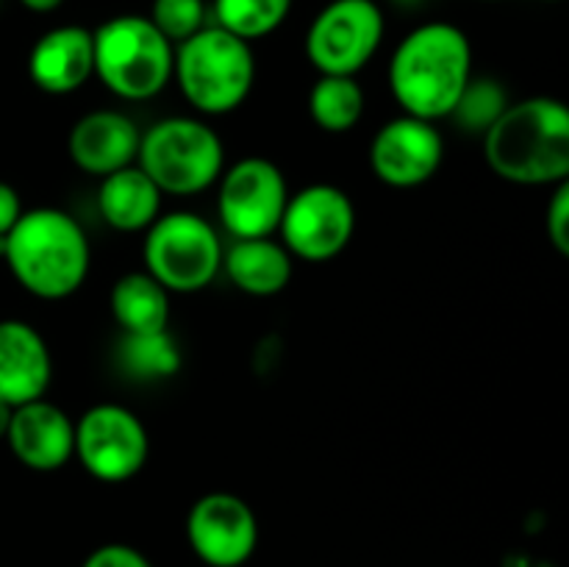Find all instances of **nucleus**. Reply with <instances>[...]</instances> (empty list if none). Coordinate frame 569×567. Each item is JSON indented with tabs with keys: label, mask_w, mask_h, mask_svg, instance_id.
I'll return each instance as SVG.
<instances>
[{
	"label": "nucleus",
	"mask_w": 569,
	"mask_h": 567,
	"mask_svg": "<svg viewBox=\"0 0 569 567\" xmlns=\"http://www.w3.org/2000/svg\"><path fill=\"white\" fill-rule=\"evenodd\" d=\"M470 78V37L445 20L422 22L406 33L389 61V89L400 111L428 122L450 117Z\"/></svg>",
	"instance_id": "f257e3e1"
},
{
	"label": "nucleus",
	"mask_w": 569,
	"mask_h": 567,
	"mask_svg": "<svg viewBox=\"0 0 569 567\" xmlns=\"http://www.w3.org/2000/svg\"><path fill=\"white\" fill-rule=\"evenodd\" d=\"M489 170L520 187L569 181V111L565 100L537 94L506 106L483 133Z\"/></svg>",
	"instance_id": "f03ea898"
},
{
	"label": "nucleus",
	"mask_w": 569,
	"mask_h": 567,
	"mask_svg": "<svg viewBox=\"0 0 569 567\" xmlns=\"http://www.w3.org/2000/svg\"><path fill=\"white\" fill-rule=\"evenodd\" d=\"M0 256L26 292L64 300L83 287L92 265L87 231L64 209H26L0 242Z\"/></svg>",
	"instance_id": "7ed1b4c3"
},
{
	"label": "nucleus",
	"mask_w": 569,
	"mask_h": 567,
	"mask_svg": "<svg viewBox=\"0 0 569 567\" xmlns=\"http://www.w3.org/2000/svg\"><path fill=\"white\" fill-rule=\"evenodd\" d=\"M172 78L194 111L231 115L253 92V48L226 28L203 26L172 50Z\"/></svg>",
	"instance_id": "20e7f679"
},
{
	"label": "nucleus",
	"mask_w": 569,
	"mask_h": 567,
	"mask_svg": "<svg viewBox=\"0 0 569 567\" xmlns=\"http://www.w3.org/2000/svg\"><path fill=\"white\" fill-rule=\"evenodd\" d=\"M137 167L161 189V195L189 198L220 181L226 148L209 122L198 117H164L139 139Z\"/></svg>",
	"instance_id": "39448f33"
},
{
	"label": "nucleus",
	"mask_w": 569,
	"mask_h": 567,
	"mask_svg": "<svg viewBox=\"0 0 569 567\" xmlns=\"http://www.w3.org/2000/svg\"><path fill=\"white\" fill-rule=\"evenodd\" d=\"M94 76L120 100H150L172 78V44L142 14H117L92 31Z\"/></svg>",
	"instance_id": "423d86ee"
},
{
	"label": "nucleus",
	"mask_w": 569,
	"mask_h": 567,
	"mask_svg": "<svg viewBox=\"0 0 569 567\" xmlns=\"http://www.w3.org/2000/svg\"><path fill=\"white\" fill-rule=\"evenodd\" d=\"M222 242L214 226L194 211H167L144 231V272L167 292L192 295L222 270Z\"/></svg>",
	"instance_id": "0eeeda50"
},
{
	"label": "nucleus",
	"mask_w": 569,
	"mask_h": 567,
	"mask_svg": "<svg viewBox=\"0 0 569 567\" xmlns=\"http://www.w3.org/2000/svg\"><path fill=\"white\" fill-rule=\"evenodd\" d=\"M383 31L376 0H331L306 31V56L320 76H356L378 53Z\"/></svg>",
	"instance_id": "6e6552de"
},
{
	"label": "nucleus",
	"mask_w": 569,
	"mask_h": 567,
	"mask_svg": "<svg viewBox=\"0 0 569 567\" xmlns=\"http://www.w3.org/2000/svg\"><path fill=\"white\" fill-rule=\"evenodd\" d=\"M292 259L331 261L342 253L356 233V206L345 189L333 183H309L289 192L278 231Z\"/></svg>",
	"instance_id": "1a4fd4ad"
},
{
	"label": "nucleus",
	"mask_w": 569,
	"mask_h": 567,
	"mask_svg": "<svg viewBox=\"0 0 569 567\" xmlns=\"http://www.w3.org/2000/svg\"><path fill=\"white\" fill-rule=\"evenodd\" d=\"M76 456L100 484L131 481L150 456V437L137 411L122 404H94L76 420Z\"/></svg>",
	"instance_id": "9d476101"
},
{
	"label": "nucleus",
	"mask_w": 569,
	"mask_h": 567,
	"mask_svg": "<svg viewBox=\"0 0 569 567\" xmlns=\"http://www.w3.org/2000/svg\"><path fill=\"white\" fill-rule=\"evenodd\" d=\"M287 200L283 170L264 156H244L217 181V215L233 239L276 237Z\"/></svg>",
	"instance_id": "9b49d317"
},
{
	"label": "nucleus",
	"mask_w": 569,
	"mask_h": 567,
	"mask_svg": "<svg viewBox=\"0 0 569 567\" xmlns=\"http://www.w3.org/2000/svg\"><path fill=\"white\" fill-rule=\"evenodd\" d=\"M187 539L203 565L242 567L259 545V517L233 493H206L187 515Z\"/></svg>",
	"instance_id": "f8f14e48"
},
{
	"label": "nucleus",
	"mask_w": 569,
	"mask_h": 567,
	"mask_svg": "<svg viewBox=\"0 0 569 567\" xmlns=\"http://www.w3.org/2000/svg\"><path fill=\"white\" fill-rule=\"evenodd\" d=\"M445 159V139L437 122L400 115L383 122L370 142V167L392 189H415L431 181Z\"/></svg>",
	"instance_id": "ddd939ff"
},
{
	"label": "nucleus",
	"mask_w": 569,
	"mask_h": 567,
	"mask_svg": "<svg viewBox=\"0 0 569 567\" xmlns=\"http://www.w3.org/2000/svg\"><path fill=\"white\" fill-rule=\"evenodd\" d=\"M6 445L28 470H61L76 454V420L44 398L14 406Z\"/></svg>",
	"instance_id": "4468645a"
},
{
	"label": "nucleus",
	"mask_w": 569,
	"mask_h": 567,
	"mask_svg": "<svg viewBox=\"0 0 569 567\" xmlns=\"http://www.w3.org/2000/svg\"><path fill=\"white\" fill-rule=\"evenodd\" d=\"M139 139L142 131L126 111L98 109L72 122L67 153L81 172L106 178L122 167L137 165Z\"/></svg>",
	"instance_id": "2eb2a0df"
},
{
	"label": "nucleus",
	"mask_w": 569,
	"mask_h": 567,
	"mask_svg": "<svg viewBox=\"0 0 569 567\" xmlns=\"http://www.w3.org/2000/svg\"><path fill=\"white\" fill-rule=\"evenodd\" d=\"M53 378V356L42 334L26 320H0V400L9 406L44 398Z\"/></svg>",
	"instance_id": "dca6fc26"
},
{
	"label": "nucleus",
	"mask_w": 569,
	"mask_h": 567,
	"mask_svg": "<svg viewBox=\"0 0 569 567\" xmlns=\"http://www.w3.org/2000/svg\"><path fill=\"white\" fill-rule=\"evenodd\" d=\"M94 76L92 31L83 26H59L33 42L28 53V78L48 94H72Z\"/></svg>",
	"instance_id": "f3484780"
},
{
	"label": "nucleus",
	"mask_w": 569,
	"mask_h": 567,
	"mask_svg": "<svg viewBox=\"0 0 569 567\" xmlns=\"http://www.w3.org/2000/svg\"><path fill=\"white\" fill-rule=\"evenodd\" d=\"M222 270L244 295L272 298L292 281V256L276 237L237 239L222 250Z\"/></svg>",
	"instance_id": "a211bd4d"
},
{
	"label": "nucleus",
	"mask_w": 569,
	"mask_h": 567,
	"mask_svg": "<svg viewBox=\"0 0 569 567\" xmlns=\"http://www.w3.org/2000/svg\"><path fill=\"white\" fill-rule=\"evenodd\" d=\"M161 189L137 165L100 178L98 209L106 226L122 233L148 231L161 215Z\"/></svg>",
	"instance_id": "6ab92c4d"
},
{
	"label": "nucleus",
	"mask_w": 569,
	"mask_h": 567,
	"mask_svg": "<svg viewBox=\"0 0 569 567\" xmlns=\"http://www.w3.org/2000/svg\"><path fill=\"white\" fill-rule=\"evenodd\" d=\"M109 306L122 334H156L170 326V292L144 270L117 278Z\"/></svg>",
	"instance_id": "aec40b11"
},
{
	"label": "nucleus",
	"mask_w": 569,
	"mask_h": 567,
	"mask_svg": "<svg viewBox=\"0 0 569 567\" xmlns=\"http://www.w3.org/2000/svg\"><path fill=\"white\" fill-rule=\"evenodd\" d=\"M365 89L356 76H320L309 92V115L326 133H348L365 117Z\"/></svg>",
	"instance_id": "412c9836"
},
{
	"label": "nucleus",
	"mask_w": 569,
	"mask_h": 567,
	"mask_svg": "<svg viewBox=\"0 0 569 567\" xmlns=\"http://www.w3.org/2000/svg\"><path fill=\"white\" fill-rule=\"evenodd\" d=\"M120 365L139 381H164L181 370V348L167 331L156 334H122Z\"/></svg>",
	"instance_id": "4be33fe9"
},
{
	"label": "nucleus",
	"mask_w": 569,
	"mask_h": 567,
	"mask_svg": "<svg viewBox=\"0 0 569 567\" xmlns=\"http://www.w3.org/2000/svg\"><path fill=\"white\" fill-rule=\"evenodd\" d=\"M292 0H214V26L244 42H256L287 22Z\"/></svg>",
	"instance_id": "5701e85b"
},
{
	"label": "nucleus",
	"mask_w": 569,
	"mask_h": 567,
	"mask_svg": "<svg viewBox=\"0 0 569 567\" xmlns=\"http://www.w3.org/2000/svg\"><path fill=\"white\" fill-rule=\"evenodd\" d=\"M509 94L492 78H470L450 117L470 133H487L509 106Z\"/></svg>",
	"instance_id": "b1692460"
},
{
	"label": "nucleus",
	"mask_w": 569,
	"mask_h": 567,
	"mask_svg": "<svg viewBox=\"0 0 569 567\" xmlns=\"http://www.w3.org/2000/svg\"><path fill=\"white\" fill-rule=\"evenodd\" d=\"M148 20L176 48L206 26V3L203 0H153Z\"/></svg>",
	"instance_id": "393cba45"
},
{
	"label": "nucleus",
	"mask_w": 569,
	"mask_h": 567,
	"mask_svg": "<svg viewBox=\"0 0 569 567\" xmlns=\"http://www.w3.org/2000/svg\"><path fill=\"white\" fill-rule=\"evenodd\" d=\"M545 231H548V242L553 245L556 253L569 256V181L553 187L548 209H545Z\"/></svg>",
	"instance_id": "a878e982"
},
{
	"label": "nucleus",
	"mask_w": 569,
	"mask_h": 567,
	"mask_svg": "<svg viewBox=\"0 0 569 567\" xmlns=\"http://www.w3.org/2000/svg\"><path fill=\"white\" fill-rule=\"evenodd\" d=\"M81 567H153L142 550L126 543H106L83 559Z\"/></svg>",
	"instance_id": "bb28decb"
},
{
	"label": "nucleus",
	"mask_w": 569,
	"mask_h": 567,
	"mask_svg": "<svg viewBox=\"0 0 569 567\" xmlns=\"http://www.w3.org/2000/svg\"><path fill=\"white\" fill-rule=\"evenodd\" d=\"M22 211L26 209H22L20 192H17L11 183L0 181V239H3L11 228H14V222L20 220Z\"/></svg>",
	"instance_id": "cd10ccee"
},
{
	"label": "nucleus",
	"mask_w": 569,
	"mask_h": 567,
	"mask_svg": "<svg viewBox=\"0 0 569 567\" xmlns=\"http://www.w3.org/2000/svg\"><path fill=\"white\" fill-rule=\"evenodd\" d=\"M20 3H22V9L33 11V14H50V11L59 9L64 0H20Z\"/></svg>",
	"instance_id": "c85d7f7f"
},
{
	"label": "nucleus",
	"mask_w": 569,
	"mask_h": 567,
	"mask_svg": "<svg viewBox=\"0 0 569 567\" xmlns=\"http://www.w3.org/2000/svg\"><path fill=\"white\" fill-rule=\"evenodd\" d=\"M11 411H14V406H9L6 400H0V439H6V431H9Z\"/></svg>",
	"instance_id": "c756f323"
},
{
	"label": "nucleus",
	"mask_w": 569,
	"mask_h": 567,
	"mask_svg": "<svg viewBox=\"0 0 569 567\" xmlns=\"http://www.w3.org/2000/svg\"><path fill=\"white\" fill-rule=\"evenodd\" d=\"M548 3H553V0H548Z\"/></svg>",
	"instance_id": "7c9ffc66"
}]
</instances>
